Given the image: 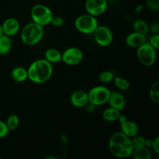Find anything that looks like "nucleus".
<instances>
[{
	"mask_svg": "<svg viewBox=\"0 0 159 159\" xmlns=\"http://www.w3.org/2000/svg\"><path fill=\"white\" fill-rule=\"evenodd\" d=\"M109 149L113 156L125 158L131 156L134 147L131 139L120 131L114 133L110 137Z\"/></svg>",
	"mask_w": 159,
	"mask_h": 159,
	"instance_id": "nucleus-1",
	"label": "nucleus"
},
{
	"mask_svg": "<svg viewBox=\"0 0 159 159\" xmlns=\"http://www.w3.org/2000/svg\"><path fill=\"white\" fill-rule=\"evenodd\" d=\"M27 74L28 79L31 82L37 84L44 83L52 76V65L46 59H39L30 65Z\"/></svg>",
	"mask_w": 159,
	"mask_h": 159,
	"instance_id": "nucleus-2",
	"label": "nucleus"
},
{
	"mask_svg": "<svg viewBox=\"0 0 159 159\" xmlns=\"http://www.w3.org/2000/svg\"><path fill=\"white\" fill-rule=\"evenodd\" d=\"M44 34L43 26L36 23L26 24L21 31V40L25 44L34 45L42 40Z\"/></svg>",
	"mask_w": 159,
	"mask_h": 159,
	"instance_id": "nucleus-3",
	"label": "nucleus"
},
{
	"mask_svg": "<svg viewBox=\"0 0 159 159\" xmlns=\"http://www.w3.org/2000/svg\"><path fill=\"white\" fill-rule=\"evenodd\" d=\"M99 26L96 16L90 14H84L78 17L75 21V27L80 33L85 34H93Z\"/></svg>",
	"mask_w": 159,
	"mask_h": 159,
	"instance_id": "nucleus-4",
	"label": "nucleus"
},
{
	"mask_svg": "<svg viewBox=\"0 0 159 159\" xmlns=\"http://www.w3.org/2000/svg\"><path fill=\"white\" fill-rule=\"evenodd\" d=\"M30 13L33 21L42 26L50 24L54 15L50 8L42 4H37L33 6Z\"/></svg>",
	"mask_w": 159,
	"mask_h": 159,
	"instance_id": "nucleus-5",
	"label": "nucleus"
},
{
	"mask_svg": "<svg viewBox=\"0 0 159 159\" xmlns=\"http://www.w3.org/2000/svg\"><path fill=\"white\" fill-rule=\"evenodd\" d=\"M137 57L143 65L147 67L152 66L156 61V49L149 43H145L138 48Z\"/></svg>",
	"mask_w": 159,
	"mask_h": 159,
	"instance_id": "nucleus-6",
	"label": "nucleus"
},
{
	"mask_svg": "<svg viewBox=\"0 0 159 159\" xmlns=\"http://www.w3.org/2000/svg\"><path fill=\"white\" fill-rule=\"evenodd\" d=\"M111 91L105 86H96L88 93L89 102L95 107L104 105L108 102Z\"/></svg>",
	"mask_w": 159,
	"mask_h": 159,
	"instance_id": "nucleus-7",
	"label": "nucleus"
},
{
	"mask_svg": "<svg viewBox=\"0 0 159 159\" xmlns=\"http://www.w3.org/2000/svg\"><path fill=\"white\" fill-rule=\"evenodd\" d=\"M94 40L101 47H107L113 42V35L111 30L106 26H98L93 32Z\"/></svg>",
	"mask_w": 159,
	"mask_h": 159,
	"instance_id": "nucleus-8",
	"label": "nucleus"
},
{
	"mask_svg": "<svg viewBox=\"0 0 159 159\" xmlns=\"http://www.w3.org/2000/svg\"><path fill=\"white\" fill-rule=\"evenodd\" d=\"M83 58L82 51L77 48H69L61 54V61L68 65H76Z\"/></svg>",
	"mask_w": 159,
	"mask_h": 159,
	"instance_id": "nucleus-9",
	"label": "nucleus"
},
{
	"mask_svg": "<svg viewBox=\"0 0 159 159\" xmlns=\"http://www.w3.org/2000/svg\"><path fill=\"white\" fill-rule=\"evenodd\" d=\"M85 9L89 14L94 16L102 15L105 12L107 8V0H86Z\"/></svg>",
	"mask_w": 159,
	"mask_h": 159,
	"instance_id": "nucleus-10",
	"label": "nucleus"
},
{
	"mask_svg": "<svg viewBox=\"0 0 159 159\" xmlns=\"http://www.w3.org/2000/svg\"><path fill=\"white\" fill-rule=\"evenodd\" d=\"M70 102L71 105L75 107H83L89 102L88 93L84 90H76L71 94L70 97Z\"/></svg>",
	"mask_w": 159,
	"mask_h": 159,
	"instance_id": "nucleus-11",
	"label": "nucleus"
},
{
	"mask_svg": "<svg viewBox=\"0 0 159 159\" xmlns=\"http://www.w3.org/2000/svg\"><path fill=\"white\" fill-rule=\"evenodd\" d=\"M107 102L110 107L122 111L126 105V99L122 93L119 92H111Z\"/></svg>",
	"mask_w": 159,
	"mask_h": 159,
	"instance_id": "nucleus-12",
	"label": "nucleus"
},
{
	"mask_svg": "<svg viewBox=\"0 0 159 159\" xmlns=\"http://www.w3.org/2000/svg\"><path fill=\"white\" fill-rule=\"evenodd\" d=\"M2 29L4 34L9 36V37H12L16 35L20 30V23L18 20L15 18H8L3 22Z\"/></svg>",
	"mask_w": 159,
	"mask_h": 159,
	"instance_id": "nucleus-13",
	"label": "nucleus"
},
{
	"mask_svg": "<svg viewBox=\"0 0 159 159\" xmlns=\"http://www.w3.org/2000/svg\"><path fill=\"white\" fill-rule=\"evenodd\" d=\"M146 42L145 35L138 32H133L126 37V43L130 48H138Z\"/></svg>",
	"mask_w": 159,
	"mask_h": 159,
	"instance_id": "nucleus-14",
	"label": "nucleus"
},
{
	"mask_svg": "<svg viewBox=\"0 0 159 159\" xmlns=\"http://www.w3.org/2000/svg\"><path fill=\"white\" fill-rule=\"evenodd\" d=\"M120 130L123 134H124L126 136L130 138L138 135V131H139V128L136 123L131 120H128L120 124Z\"/></svg>",
	"mask_w": 159,
	"mask_h": 159,
	"instance_id": "nucleus-15",
	"label": "nucleus"
},
{
	"mask_svg": "<svg viewBox=\"0 0 159 159\" xmlns=\"http://www.w3.org/2000/svg\"><path fill=\"white\" fill-rule=\"evenodd\" d=\"M11 76L15 82H23L28 79L27 70L23 67H16L12 71Z\"/></svg>",
	"mask_w": 159,
	"mask_h": 159,
	"instance_id": "nucleus-16",
	"label": "nucleus"
},
{
	"mask_svg": "<svg viewBox=\"0 0 159 159\" xmlns=\"http://www.w3.org/2000/svg\"><path fill=\"white\" fill-rule=\"evenodd\" d=\"M45 59L50 63H58L61 61V53L55 48H49L45 51Z\"/></svg>",
	"mask_w": 159,
	"mask_h": 159,
	"instance_id": "nucleus-17",
	"label": "nucleus"
},
{
	"mask_svg": "<svg viewBox=\"0 0 159 159\" xmlns=\"http://www.w3.org/2000/svg\"><path fill=\"white\" fill-rule=\"evenodd\" d=\"M131 156L135 159H150L152 158V154L149 148L145 146L141 148H135L133 149Z\"/></svg>",
	"mask_w": 159,
	"mask_h": 159,
	"instance_id": "nucleus-18",
	"label": "nucleus"
},
{
	"mask_svg": "<svg viewBox=\"0 0 159 159\" xmlns=\"http://www.w3.org/2000/svg\"><path fill=\"white\" fill-rule=\"evenodd\" d=\"M12 48V40L10 37L3 34L0 37V55L8 54Z\"/></svg>",
	"mask_w": 159,
	"mask_h": 159,
	"instance_id": "nucleus-19",
	"label": "nucleus"
},
{
	"mask_svg": "<svg viewBox=\"0 0 159 159\" xmlns=\"http://www.w3.org/2000/svg\"><path fill=\"white\" fill-rule=\"evenodd\" d=\"M121 111L116 110V109L113 108V107H110V108L106 109L102 113V117L106 121H108V122H113V121L117 120L118 118H119L120 115Z\"/></svg>",
	"mask_w": 159,
	"mask_h": 159,
	"instance_id": "nucleus-20",
	"label": "nucleus"
},
{
	"mask_svg": "<svg viewBox=\"0 0 159 159\" xmlns=\"http://www.w3.org/2000/svg\"><path fill=\"white\" fill-rule=\"evenodd\" d=\"M134 30L144 35L147 34L149 31V26L145 21L142 20H136L133 23Z\"/></svg>",
	"mask_w": 159,
	"mask_h": 159,
	"instance_id": "nucleus-21",
	"label": "nucleus"
},
{
	"mask_svg": "<svg viewBox=\"0 0 159 159\" xmlns=\"http://www.w3.org/2000/svg\"><path fill=\"white\" fill-rule=\"evenodd\" d=\"M113 80H114L116 86L121 91H127L130 89V82L127 79L120 77V76H114Z\"/></svg>",
	"mask_w": 159,
	"mask_h": 159,
	"instance_id": "nucleus-22",
	"label": "nucleus"
},
{
	"mask_svg": "<svg viewBox=\"0 0 159 159\" xmlns=\"http://www.w3.org/2000/svg\"><path fill=\"white\" fill-rule=\"evenodd\" d=\"M19 123H20V120H19L18 116L16 114H10L7 117L6 124L10 131H14L18 127Z\"/></svg>",
	"mask_w": 159,
	"mask_h": 159,
	"instance_id": "nucleus-23",
	"label": "nucleus"
},
{
	"mask_svg": "<svg viewBox=\"0 0 159 159\" xmlns=\"http://www.w3.org/2000/svg\"><path fill=\"white\" fill-rule=\"evenodd\" d=\"M151 99L155 103H159V82L157 81L152 85L150 89Z\"/></svg>",
	"mask_w": 159,
	"mask_h": 159,
	"instance_id": "nucleus-24",
	"label": "nucleus"
},
{
	"mask_svg": "<svg viewBox=\"0 0 159 159\" xmlns=\"http://www.w3.org/2000/svg\"><path fill=\"white\" fill-rule=\"evenodd\" d=\"M114 74L110 71H102L99 75V80L102 83H109L111 81L113 80Z\"/></svg>",
	"mask_w": 159,
	"mask_h": 159,
	"instance_id": "nucleus-25",
	"label": "nucleus"
},
{
	"mask_svg": "<svg viewBox=\"0 0 159 159\" xmlns=\"http://www.w3.org/2000/svg\"><path fill=\"white\" fill-rule=\"evenodd\" d=\"M145 138L142 136H136L133 137V139L131 140L132 144H133L134 148H141L145 146Z\"/></svg>",
	"mask_w": 159,
	"mask_h": 159,
	"instance_id": "nucleus-26",
	"label": "nucleus"
},
{
	"mask_svg": "<svg viewBox=\"0 0 159 159\" xmlns=\"http://www.w3.org/2000/svg\"><path fill=\"white\" fill-rule=\"evenodd\" d=\"M64 23H65V21L61 16L53 15L50 24H52L53 26H56V27H61V26H63Z\"/></svg>",
	"mask_w": 159,
	"mask_h": 159,
	"instance_id": "nucleus-27",
	"label": "nucleus"
},
{
	"mask_svg": "<svg viewBox=\"0 0 159 159\" xmlns=\"http://www.w3.org/2000/svg\"><path fill=\"white\" fill-rule=\"evenodd\" d=\"M9 130L6 125V122L2 120H0V138H5L9 134Z\"/></svg>",
	"mask_w": 159,
	"mask_h": 159,
	"instance_id": "nucleus-28",
	"label": "nucleus"
},
{
	"mask_svg": "<svg viewBox=\"0 0 159 159\" xmlns=\"http://www.w3.org/2000/svg\"><path fill=\"white\" fill-rule=\"evenodd\" d=\"M146 4L148 7L154 11H158L159 0H146Z\"/></svg>",
	"mask_w": 159,
	"mask_h": 159,
	"instance_id": "nucleus-29",
	"label": "nucleus"
},
{
	"mask_svg": "<svg viewBox=\"0 0 159 159\" xmlns=\"http://www.w3.org/2000/svg\"><path fill=\"white\" fill-rule=\"evenodd\" d=\"M151 45H152L153 48H155V49H158L159 48V35L158 34H155L154 36H152L151 37L150 40L148 42Z\"/></svg>",
	"mask_w": 159,
	"mask_h": 159,
	"instance_id": "nucleus-30",
	"label": "nucleus"
},
{
	"mask_svg": "<svg viewBox=\"0 0 159 159\" xmlns=\"http://www.w3.org/2000/svg\"><path fill=\"white\" fill-rule=\"evenodd\" d=\"M149 30H150L151 32H152V34H158V32H159V24H158V23L155 22V23H152V24L150 26V27H149Z\"/></svg>",
	"mask_w": 159,
	"mask_h": 159,
	"instance_id": "nucleus-31",
	"label": "nucleus"
},
{
	"mask_svg": "<svg viewBox=\"0 0 159 159\" xmlns=\"http://www.w3.org/2000/svg\"><path fill=\"white\" fill-rule=\"evenodd\" d=\"M153 150L157 155L159 154V138L157 137L155 140H153V144H152V147Z\"/></svg>",
	"mask_w": 159,
	"mask_h": 159,
	"instance_id": "nucleus-32",
	"label": "nucleus"
},
{
	"mask_svg": "<svg viewBox=\"0 0 159 159\" xmlns=\"http://www.w3.org/2000/svg\"><path fill=\"white\" fill-rule=\"evenodd\" d=\"M152 144H153V140L152 139H146L145 140V147L148 148H150L152 147Z\"/></svg>",
	"mask_w": 159,
	"mask_h": 159,
	"instance_id": "nucleus-33",
	"label": "nucleus"
},
{
	"mask_svg": "<svg viewBox=\"0 0 159 159\" xmlns=\"http://www.w3.org/2000/svg\"><path fill=\"white\" fill-rule=\"evenodd\" d=\"M127 120V116H125V115L120 114V116H119V118H118L117 120H119L120 124H122V123L125 122Z\"/></svg>",
	"mask_w": 159,
	"mask_h": 159,
	"instance_id": "nucleus-34",
	"label": "nucleus"
},
{
	"mask_svg": "<svg viewBox=\"0 0 159 159\" xmlns=\"http://www.w3.org/2000/svg\"><path fill=\"white\" fill-rule=\"evenodd\" d=\"M142 9H143V6L142 5H139V6H137L136 9H135V12H136V13L141 12V11H142Z\"/></svg>",
	"mask_w": 159,
	"mask_h": 159,
	"instance_id": "nucleus-35",
	"label": "nucleus"
},
{
	"mask_svg": "<svg viewBox=\"0 0 159 159\" xmlns=\"http://www.w3.org/2000/svg\"><path fill=\"white\" fill-rule=\"evenodd\" d=\"M3 34H4V32H3L2 26V25L0 24V37H1V36H2Z\"/></svg>",
	"mask_w": 159,
	"mask_h": 159,
	"instance_id": "nucleus-36",
	"label": "nucleus"
},
{
	"mask_svg": "<svg viewBox=\"0 0 159 159\" xmlns=\"http://www.w3.org/2000/svg\"><path fill=\"white\" fill-rule=\"evenodd\" d=\"M0 159H1V158H0Z\"/></svg>",
	"mask_w": 159,
	"mask_h": 159,
	"instance_id": "nucleus-37",
	"label": "nucleus"
}]
</instances>
